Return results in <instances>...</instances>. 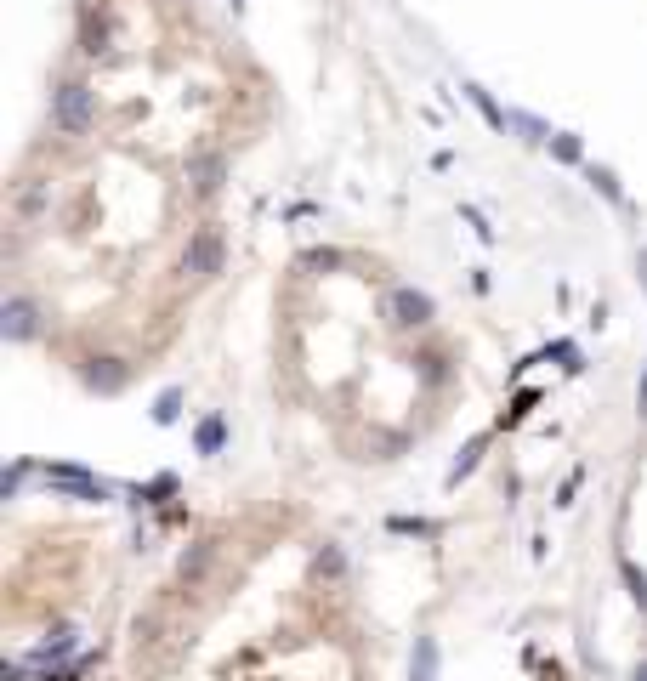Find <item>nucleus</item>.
<instances>
[{
    "label": "nucleus",
    "mask_w": 647,
    "mask_h": 681,
    "mask_svg": "<svg viewBox=\"0 0 647 681\" xmlns=\"http://www.w3.org/2000/svg\"><path fill=\"white\" fill-rule=\"evenodd\" d=\"M642 403H647V386H642Z\"/></svg>",
    "instance_id": "nucleus-14"
},
{
    "label": "nucleus",
    "mask_w": 647,
    "mask_h": 681,
    "mask_svg": "<svg viewBox=\"0 0 647 681\" xmlns=\"http://www.w3.org/2000/svg\"><path fill=\"white\" fill-rule=\"evenodd\" d=\"M409 681H438V642L420 636L415 642V664H409Z\"/></svg>",
    "instance_id": "nucleus-7"
},
{
    "label": "nucleus",
    "mask_w": 647,
    "mask_h": 681,
    "mask_svg": "<svg viewBox=\"0 0 647 681\" xmlns=\"http://www.w3.org/2000/svg\"><path fill=\"white\" fill-rule=\"evenodd\" d=\"M23 676H29V659H23V664H0V681H23Z\"/></svg>",
    "instance_id": "nucleus-12"
},
{
    "label": "nucleus",
    "mask_w": 647,
    "mask_h": 681,
    "mask_svg": "<svg viewBox=\"0 0 647 681\" xmlns=\"http://www.w3.org/2000/svg\"><path fill=\"white\" fill-rule=\"evenodd\" d=\"M57 125H63V131H86V125H91V91L86 86H63V91H57Z\"/></svg>",
    "instance_id": "nucleus-2"
},
{
    "label": "nucleus",
    "mask_w": 647,
    "mask_h": 681,
    "mask_svg": "<svg viewBox=\"0 0 647 681\" xmlns=\"http://www.w3.org/2000/svg\"><path fill=\"white\" fill-rule=\"evenodd\" d=\"M46 489L74 494V500H108V483L103 477H91V472H80V466H46Z\"/></svg>",
    "instance_id": "nucleus-1"
},
{
    "label": "nucleus",
    "mask_w": 647,
    "mask_h": 681,
    "mask_svg": "<svg viewBox=\"0 0 647 681\" xmlns=\"http://www.w3.org/2000/svg\"><path fill=\"white\" fill-rule=\"evenodd\" d=\"M216 267H222V239H216V233H199V239H193V245H188V273H199V279H210Z\"/></svg>",
    "instance_id": "nucleus-4"
},
{
    "label": "nucleus",
    "mask_w": 647,
    "mask_h": 681,
    "mask_svg": "<svg viewBox=\"0 0 647 681\" xmlns=\"http://www.w3.org/2000/svg\"><path fill=\"white\" fill-rule=\"evenodd\" d=\"M40 335V313H35V301H6V341H35Z\"/></svg>",
    "instance_id": "nucleus-3"
},
{
    "label": "nucleus",
    "mask_w": 647,
    "mask_h": 681,
    "mask_svg": "<svg viewBox=\"0 0 647 681\" xmlns=\"http://www.w3.org/2000/svg\"><path fill=\"white\" fill-rule=\"evenodd\" d=\"M176 409H182V392H159V409H154V420H176Z\"/></svg>",
    "instance_id": "nucleus-10"
},
{
    "label": "nucleus",
    "mask_w": 647,
    "mask_h": 681,
    "mask_svg": "<svg viewBox=\"0 0 647 681\" xmlns=\"http://www.w3.org/2000/svg\"><path fill=\"white\" fill-rule=\"evenodd\" d=\"M625 579H630V596H636V602H642V608H647V579L636 574V568H630V562H625Z\"/></svg>",
    "instance_id": "nucleus-11"
},
{
    "label": "nucleus",
    "mask_w": 647,
    "mask_h": 681,
    "mask_svg": "<svg viewBox=\"0 0 647 681\" xmlns=\"http://www.w3.org/2000/svg\"><path fill=\"white\" fill-rule=\"evenodd\" d=\"M69 653H80V630H57L52 642H40L29 653V664H57V659H69Z\"/></svg>",
    "instance_id": "nucleus-6"
},
{
    "label": "nucleus",
    "mask_w": 647,
    "mask_h": 681,
    "mask_svg": "<svg viewBox=\"0 0 647 681\" xmlns=\"http://www.w3.org/2000/svg\"><path fill=\"white\" fill-rule=\"evenodd\" d=\"M86 381L97 386V392H120V386H125V369L114 364V358H97V364L86 369Z\"/></svg>",
    "instance_id": "nucleus-9"
},
{
    "label": "nucleus",
    "mask_w": 647,
    "mask_h": 681,
    "mask_svg": "<svg viewBox=\"0 0 647 681\" xmlns=\"http://www.w3.org/2000/svg\"><path fill=\"white\" fill-rule=\"evenodd\" d=\"M636 681H647V664H642V670H636Z\"/></svg>",
    "instance_id": "nucleus-13"
},
{
    "label": "nucleus",
    "mask_w": 647,
    "mask_h": 681,
    "mask_svg": "<svg viewBox=\"0 0 647 681\" xmlns=\"http://www.w3.org/2000/svg\"><path fill=\"white\" fill-rule=\"evenodd\" d=\"M392 313H398V324H426V318H432V296H420V290H392Z\"/></svg>",
    "instance_id": "nucleus-5"
},
{
    "label": "nucleus",
    "mask_w": 647,
    "mask_h": 681,
    "mask_svg": "<svg viewBox=\"0 0 647 681\" xmlns=\"http://www.w3.org/2000/svg\"><path fill=\"white\" fill-rule=\"evenodd\" d=\"M193 443H199V454H216L222 443H228V420L205 415V420H199V432H193Z\"/></svg>",
    "instance_id": "nucleus-8"
}]
</instances>
